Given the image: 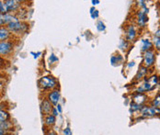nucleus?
<instances>
[{
    "instance_id": "f257e3e1",
    "label": "nucleus",
    "mask_w": 160,
    "mask_h": 135,
    "mask_svg": "<svg viewBox=\"0 0 160 135\" xmlns=\"http://www.w3.org/2000/svg\"><path fill=\"white\" fill-rule=\"evenodd\" d=\"M39 88L42 91H51L52 89L57 88L58 82L55 77L52 75H44L41 77L38 81Z\"/></svg>"
},
{
    "instance_id": "f03ea898",
    "label": "nucleus",
    "mask_w": 160,
    "mask_h": 135,
    "mask_svg": "<svg viewBox=\"0 0 160 135\" xmlns=\"http://www.w3.org/2000/svg\"><path fill=\"white\" fill-rule=\"evenodd\" d=\"M144 82L143 84L137 87V89H136L137 93L144 94L145 92L152 91L158 83V76L155 75H152L151 77H149L148 79H146V77H144Z\"/></svg>"
},
{
    "instance_id": "7ed1b4c3",
    "label": "nucleus",
    "mask_w": 160,
    "mask_h": 135,
    "mask_svg": "<svg viewBox=\"0 0 160 135\" xmlns=\"http://www.w3.org/2000/svg\"><path fill=\"white\" fill-rule=\"evenodd\" d=\"M6 27L12 34H18V35L26 33L29 30V24L27 22L20 21V20L9 23Z\"/></svg>"
},
{
    "instance_id": "20e7f679",
    "label": "nucleus",
    "mask_w": 160,
    "mask_h": 135,
    "mask_svg": "<svg viewBox=\"0 0 160 135\" xmlns=\"http://www.w3.org/2000/svg\"><path fill=\"white\" fill-rule=\"evenodd\" d=\"M14 48L15 43L12 40L0 41V57L4 58L9 56L14 51Z\"/></svg>"
},
{
    "instance_id": "39448f33",
    "label": "nucleus",
    "mask_w": 160,
    "mask_h": 135,
    "mask_svg": "<svg viewBox=\"0 0 160 135\" xmlns=\"http://www.w3.org/2000/svg\"><path fill=\"white\" fill-rule=\"evenodd\" d=\"M160 115V108L154 106H143L140 110L141 118H153Z\"/></svg>"
},
{
    "instance_id": "423d86ee",
    "label": "nucleus",
    "mask_w": 160,
    "mask_h": 135,
    "mask_svg": "<svg viewBox=\"0 0 160 135\" xmlns=\"http://www.w3.org/2000/svg\"><path fill=\"white\" fill-rule=\"evenodd\" d=\"M147 13H148V8L146 7L139 9V11L136 15V23L139 27H142V28L145 27V25L148 21Z\"/></svg>"
},
{
    "instance_id": "0eeeda50",
    "label": "nucleus",
    "mask_w": 160,
    "mask_h": 135,
    "mask_svg": "<svg viewBox=\"0 0 160 135\" xmlns=\"http://www.w3.org/2000/svg\"><path fill=\"white\" fill-rule=\"evenodd\" d=\"M156 61V52L152 49L150 51L144 52L143 55V65L144 67H150L155 64Z\"/></svg>"
},
{
    "instance_id": "6e6552de",
    "label": "nucleus",
    "mask_w": 160,
    "mask_h": 135,
    "mask_svg": "<svg viewBox=\"0 0 160 135\" xmlns=\"http://www.w3.org/2000/svg\"><path fill=\"white\" fill-rule=\"evenodd\" d=\"M46 99H48L49 101L51 102V104L53 107L56 106L57 104H59V101L61 99V92H60V89L55 88V89H52V90L49 91L47 96H46Z\"/></svg>"
},
{
    "instance_id": "1a4fd4ad",
    "label": "nucleus",
    "mask_w": 160,
    "mask_h": 135,
    "mask_svg": "<svg viewBox=\"0 0 160 135\" xmlns=\"http://www.w3.org/2000/svg\"><path fill=\"white\" fill-rule=\"evenodd\" d=\"M52 108H53V106L51 104V102L49 101L46 98L42 99V101H41V111H42L43 116L51 114Z\"/></svg>"
},
{
    "instance_id": "9d476101",
    "label": "nucleus",
    "mask_w": 160,
    "mask_h": 135,
    "mask_svg": "<svg viewBox=\"0 0 160 135\" xmlns=\"http://www.w3.org/2000/svg\"><path fill=\"white\" fill-rule=\"evenodd\" d=\"M20 3H21L20 1H17V0H7V1H5V4L7 6L8 13L17 12L19 9L20 6H21Z\"/></svg>"
},
{
    "instance_id": "9b49d317",
    "label": "nucleus",
    "mask_w": 160,
    "mask_h": 135,
    "mask_svg": "<svg viewBox=\"0 0 160 135\" xmlns=\"http://www.w3.org/2000/svg\"><path fill=\"white\" fill-rule=\"evenodd\" d=\"M43 123L46 129H52L56 123V117H54L52 114L46 115L43 118Z\"/></svg>"
},
{
    "instance_id": "f8f14e48",
    "label": "nucleus",
    "mask_w": 160,
    "mask_h": 135,
    "mask_svg": "<svg viewBox=\"0 0 160 135\" xmlns=\"http://www.w3.org/2000/svg\"><path fill=\"white\" fill-rule=\"evenodd\" d=\"M11 36H12V33L7 29L6 26L0 27V41L11 40Z\"/></svg>"
},
{
    "instance_id": "ddd939ff",
    "label": "nucleus",
    "mask_w": 160,
    "mask_h": 135,
    "mask_svg": "<svg viewBox=\"0 0 160 135\" xmlns=\"http://www.w3.org/2000/svg\"><path fill=\"white\" fill-rule=\"evenodd\" d=\"M136 37V30L134 25H129L126 30V41H132Z\"/></svg>"
},
{
    "instance_id": "4468645a",
    "label": "nucleus",
    "mask_w": 160,
    "mask_h": 135,
    "mask_svg": "<svg viewBox=\"0 0 160 135\" xmlns=\"http://www.w3.org/2000/svg\"><path fill=\"white\" fill-rule=\"evenodd\" d=\"M3 18H4V25L5 26H7L9 23L16 22V21L19 20V18L18 17L17 14H14V13H8V14L3 15Z\"/></svg>"
},
{
    "instance_id": "2eb2a0df",
    "label": "nucleus",
    "mask_w": 160,
    "mask_h": 135,
    "mask_svg": "<svg viewBox=\"0 0 160 135\" xmlns=\"http://www.w3.org/2000/svg\"><path fill=\"white\" fill-rule=\"evenodd\" d=\"M146 96L144 94H140V93H137L135 94L133 97H132V101L133 103L137 104V105H140V106H144V104L145 101L147 100L146 99Z\"/></svg>"
},
{
    "instance_id": "dca6fc26",
    "label": "nucleus",
    "mask_w": 160,
    "mask_h": 135,
    "mask_svg": "<svg viewBox=\"0 0 160 135\" xmlns=\"http://www.w3.org/2000/svg\"><path fill=\"white\" fill-rule=\"evenodd\" d=\"M141 43H142V45H141V51H143V52L150 51V50H152V48H153V42H152L150 40H148V39H144V40H142Z\"/></svg>"
},
{
    "instance_id": "f3484780",
    "label": "nucleus",
    "mask_w": 160,
    "mask_h": 135,
    "mask_svg": "<svg viewBox=\"0 0 160 135\" xmlns=\"http://www.w3.org/2000/svg\"><path fill=\"white\" fill-rule=\"evenodd\" d=\"M10 120V114L7 109H0V123Z\"/></svg>"
},
{
    "instance_id": "a211bd4d",
    "label": "nucleus",
    "mask_w": 160,
    "mask_h": 135,
    "mask_svg": "<svg viewBox=\"0 0 160 135\" xmlns=\"http://www.w3.org/2000/svg\"><path fill=\"white\" fill-rule=\"evenodd\" d=\"M0 128L4 129L5 131L9 132L11 129H13V123H12L10 120L5 121V122H2V123H0Z\"/></svg>"
},
{
    "instance_id": "6ab92c4d",
    "label": "nucleus",
    "mask_w": 160,
    "mask_h": 135,
    "mask_svg": "<svg viewBox=\"0 0 160 135\" xmlns=\"http://www.w3.org/2000/svg\"><path fill=\"white\" fill-rule=\"evenodd\" d=\"M146 74H147V68L144 67V66H142V67L140 68L139 72L137 73V75H136V76H135V79H136V80H140L141 78L145 77Z\"/></svg>"
},
{
    "instance_id": "aec40b11",
    "label": "nucleus",
    "mask_w": 160,
    "mask_h": 135,
    "mask_svg": "<svg viewBox=\"0 0 160 135\" xmlns=\"http://www.w3.org/2000/svg\"><path fill=\"white\" fill-rule=\"evenodd\" d=\"M122 56L120 55V54H117V55H112V59H111V62L112 64L114 65H119V63H121L122 61Z\"/></svg>"
},
{
    "instance_id": "412c9836",
    "label": "nucleus",
    "mask_w": 160,
    "mask_h": 135,
    "mask_svg": "<svg viewBox=\"0 0 160 135\" xmlns=\"http://www.w3.org/2000/svg\"><path fill=\"white\" fill-rule=\"evenodd\" d=\"M0 14H2V15L8 14V10L7 8L5 1H0Z\"/></svg>"
},
{
    "instance_id": "4be33fe9",
    "label": "nucleus",
    "mask_w": 160,
    "mask_h": 135,
    "mask_svg": "<svg viewBox=\"0 0 160 135\" xmlns=\"http://www.w3.org/2000/svg\"><path fill=\"white\" fill-rule=\"evenodd\" d=\"M152 42H153V46L155 47V49L158 50V51H160V38L154 36Z\"/></svg>"
},
{
    "instance_id": "5701e85b",
    "label": "nucleus",
    "mask_w": 160,
    "mask_h": 135,
    "mask_svg": "<svg viewBox=\"0 0 160 135\" xmlns=\"http://www.w3.org/2000/svg\"><path fill=\"white\" fill-rule=\"evenodd\" d=\"M129 46V42L126 40H121L120 44H119V48L122 51H125Z\"/></svg>"
},
{
    "instance_id": "b1692460",
    "label": "nucleus",
    "mask_w": 160,
    "mask_h": 135,
    "mask_svg": "<svg viewBox=\"0 0 160 135\" xmlns=\"http://www.w3.org/2000/svg\"><path fill=\"white\" fill-rule=\"evenodd\" d=\"M152 106H154V107H157V108H160V96L159 95H157V96L155 97V99L152 100Z\"/></svg>"
},
{
    "instance_id": "393cba45",
    "label": "nucleus",
    "mask_w": 160,
    "mask_h": 135,
    "mask_svg": "<svg viewBox=\"0 0 160 135\" xmlns=\"http://www.w3.org/2000/svg\"><path fill=\"white\" fill-rule=\"evenodd\" d=\"M142 107H143V106L137 105V104H135V103H133V102L131 103V110H132V111H134V112L140 111L141 108H142Z\"/></svg>"
},
{
    "instance_id": "a878e982",
    "label": "nucleus",
    "mask_w": 160,
    "mask_h": 135,
    "mask_svg": "<svg viewBox=\"0 0 160 135\" xmlns=\"http://www.w3.org/2000/svg\"><path fill=\"white\" fill-rule=\"evenodd\" d=\"M97 29H98V31H104L105 29H106V26H105V24L101 20H99L97 23Z\"/></svg>"
},
{
    "instance_id": "bb28decb",
    "label": "nucleus",
    "mask_w": 160,
    "mask_h": 135,
    "mask_svg": "<svg viewBox=\"0 0 160 135\" xmlns=\"http://www.w3.org/2000/svg\"><path fill=\"white\" fill-rule=\"evenodd\" d=\"M90 15H91L92 18H97V17H98V11L94 7H92V8H90Z\"/></svg>"
},
{
    "instance_id": "cd10ccee",
    "label": "nucleus",
    "mask_w": 160,
    "mask_h": 135,
    "mask_svg": "<svg viewBox=\"0 0 160 135\" xmlns=\"http://www.w3.org/2000/svg\"><path fill=\"white\" fill-rule=\"evenodd\" d=\"M63 135H73V133H72V131H71L69 125L66 126L64 130H63Z\"/></svg>"
},
{
    "instance_id": "c85d7f7f",
    "label": "nucleus",
    "mask_w": 160,
    "mask_h": 135,
    "mask_svg": "<svg viewBox=\"0 0 160 135\" xmlns=\"http://www.w3.org/2000/svg\"><path fill=\"white\" fill-rule=\"evenodd\" d=\"M49 61H50V63H51V64H54V63L58 62V57H57V56H55L53 53H52V54H51V56L49 57Z\"/></svg>"
},
{
    "instance_id": "c756f323",
    "label": "nucleus",
    "mask_w": 160,
    "mask_h": 135,
    "mask_svg": "<svg viewBox=\"0 0 160 135\" xmlns=\"http://www.w3.org/2000/svg\"><path fill=\"white\" fill-rule=\"evenodd\" d=\"M45 135H58V133L52 128V129H47V130H46Z\"/></svg>"
},
{
    "instance_id": "7c9ffc66",
    "label": "nucleus",
    "mask_w": 160,
    "mask_h": 135,
    "mask_svg": "<svg viewBox=\"0 0 160 135\" xmlns=\"http://www.w3.org/2000/svg\"><path fill=\"white\" fill-rule=\"evenodd\" d=\"M55 107V108L57 109V111L59 112V114H62V112H63V108H62V105L61 104H57L56 106H54Z\"/></svg>"
},
{
    "instance_id": "2f4dec72",
    "label": "nucleus",
    "mask_w": 160,
    "mask_h": 135,
    "mask_svg": "<svg viewBox=\"0 0 160 135\" xmlns=\"http://www.w3.org/2000/svg\"><path fill=\"white\" fill-rule=\"evenodd\" d=\"M51 114H52V115H53L54 117H56V118L58 117V115H59V112L57 111V109L55 108V107H53V108H52V113H51Z\"/></svg>"
},
{
    "instance_id": "473e14b6",
    "label": "nucleus",
    "mask_w": 160,
    "mask_h": 135,
    "mask_svg": "<svg viewBox=\"0 0 160 135\" xmlns=\"http://www.w3.org/2000/svg\"><path fill=\"white\" fill-rule=\"evenodd\" d=\"M8 131H5L4 129L0 128V135H8Z\"/></svg>"
},
{
    "instance_id": "72a5a7b5",
    "label": "nucleus",
    "mask_w": 160,
    "mask_h": 135,
    "mask_svg": "<svg viewBox=\"0 0 160 135\" xmlns=\"http://www.w3.org/2000/svg\"><path fill=\"white\" fill-rule=\"evenodd\" d=\"M2 26H5L4 25V18H3V15L0 14V27H2Z\"/></svg>"
},
{
    "instance_id": "f704fd0d",
    "label": "nucleus",
    "mask_w": 160,
    "mask_h": 135,
    "mask_svg": "<svg viewBox=\"0 0 160 135\" xmlns=\"http://www.w3.org/2000/svg\"><path fill=\"white\" fill-rule=\"evenodd\" d=\"M32 54H33V57L34 58H38L39 57V55L41 54V52L39 51V52H37V53H35V52H32Z\"/></svg>"
},
{
    "instance_id": "c9c22d12",
    "label": "nucleus",
    "mask_w": 160,
    "mask_h": 135,
    "mask_svg": "<svg viewBox=\"0 0 160 135\" xmlns=\"http://www.w3.org/2000/svg\"><path fill=\"white\" fill-rule=\"evenodd\" d=\"M4 62H5V60L2 57H0V68L2 67V65H4Z\"/></svg>"
},
{
    "instance_id": "e433bc0d",
    "label": "nucleus",
    "mask_w": 160,
    "mask_h": 135,
    "mask_svg": "<svg viewBox=\"0 0 160 135\" xmlns=\"http://www.w3.org/2000/svg\"><path fill=\"white\" fill-rule=\"evenodd\" d=\"M155 36H156V37H158V38H160V29H159V30H158V31H156V34H155Z\"/></svg>"
},
{
    "instance_id": "4c0bfd02",
    "label": "nucleus",
    "mask_w": 160,
    "mask_h": 135,
    "mask_svg": "<svg viewBox=\"0 0 160 135\" xmlns=\"http://www.w3.org/2000/svg\"><path fill=\"white\" fill-rule=\"evenodd\" d=\"M134 65H135V64H134V62H131V63L128 65V66L129 67H131V66L132 67V66H134Z\"/></svg>"
},
{
    "instance_id": "58836bf2",
    "label": "nucleus",
    "mask_w": 160,
    "mask_h": 135,
    "mask_svg": "<svg viewBox=\"0 0 160 135\" xmlns=\"http://www.w3.org/2000/svg\"><path fill=\"white\" fill-rule=\"evenodd\" d=\"M98 3H99V1H98V0H96V1H94V0H93V1H92V4H93V5H98Z\"/></svg>"
},
{
    "instance_id": "ea45409f",
    "label": "nucleus",
    "mask_w": 160,
    "mask_h": 135,
    "mask_svg": "<svg viewBox=\"0 0 160 135\" xmlns=\"http://www.w3.org/2000/svg\"><path fill=\"white\" fill-rule=\"evenodd\" d=\"M2 91H3V86H2V84L0 83V94L2 93Z\"/></svg>"
},
{
    "instance_id": "a19ab883",
    "label": "nucleus",
    "mask_w": 160,
    "mask_h": 135,
    "mask_svg": "<svg viewBox=\"0 0 160 135\" xmlns=\"http://www.w3.org/2000/svg\"><path fill=\"white\" fill-rule=\"evenodd\" d=\"M158 86H159L160 88V77H158Z\"/></svg>"
},
{
    "instance_id": "79ce46f5",
    "label": "nucleus",
    "mask_w": 160,
    "mask_h": 135,
    "mask_svg": "<svg viewBox=\"0 0 160 135\" xmlns=\"http://www.w3.org/2000/svg\"><path fill=\"white\" fill-rule=\"evenodd\" d=\"M158 95H159V96H160V93H159V94H158Z\"/></svg>"
}]
</instances>
